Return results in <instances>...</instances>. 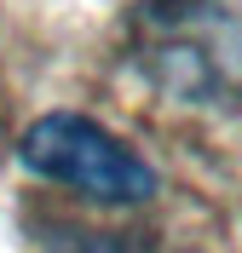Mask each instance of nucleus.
<instances>
[{
    "label": "nucleus",
    "mask_w": 242,
    "mask_h": 253,
    "mask_svg": "<svg viewBox=\"0 0 242 253\" xmlns=\"http://www.w3.org/2000/svg\"><path fill=\"white\" fill-rule=\"evenodd\" d=\"M17 156L35 178L47 184H64L87 202H104V207H139L156 196V173L150 161L121 144L110 126L87 121V115H41V121L23 132Z\"/></svg>",
    "instance_id": "obj_2"
},
{
    "label": "nucleus",
    "mask_w": 242,
    "mask_h": 253,
    "mask_svg": "<svg viewBox=\"0 0 242 253\" xmlns=\"http://www.w3.org/2000/svg\"><path fill=\"white\" fill-rule=\"evenodd\" d=\"M133 63L161 92L191 98V104H219L242 86V29L219 6L161 0V6L139 12Z\"/></svg>",
    "instance_id": "obj_1"
}]
</instances>
